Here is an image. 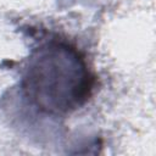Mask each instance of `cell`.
<instances>
[{
	"mask_svg": "<svg viewBox=\"0 0 156 156\" xmlns=\"http://www.w3.org/2000/svg\"><path fill=\"white\" fill-rule=\"evenodd\" d=\"M22 88L40 111L62 115L77 110L88 100L93 89V76L76 48L50 40L29 56Z\"/></svg>",
	"mask_w": 156,
	"mask_h": 156,
	"instance_id": "cell-1",
	"label": "cell"
}]
</instances>
